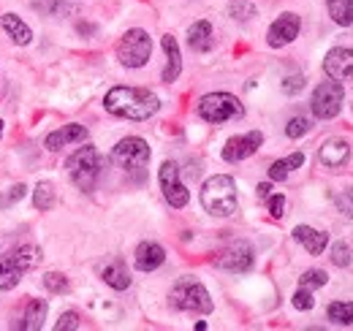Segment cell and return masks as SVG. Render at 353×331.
I'll list each match as a JSON object with an SVG mask.
<instances>
[{
  "mask_svg": "<svg viewBox=\"0 0 353 331\" xmlns=\"http://www.w3.org/2000/svg\"><path fill=\"white\" fill-rule=\"evenodd\" d=\"M103 106L109 114L114 117H123V120H133V123H141V120H150L158 109H161V98L144 87H112L103 98Z\"/></svg>",
  "mask_w": 353,
  "mask_h": 331,
  "instance_id": "1",
  "label": "cell"
},
{
  "mask_svg": "<svg viewBox=\"0 0 353 331\" xmlns=\"http://www.w3.org/2000/svg\"><path fill=\"white\" fill-rule=\"evenodd\" d=\"M201 207L215 217H228L236 212V182L225 174L210 177L201 188Z\"/></svg>",
  "mask_w": 353,
  "mask_h": 331,
  "instance_id": "2",
  "label": "cell"
},
{
  "mask_svg": "<svg viewBox=\"0 0 353 331\" xmlns=\"http://www.w3.org/2000/svg\"><path fill=\"white\" fill-rule=\"evenodd\" d=\"M245 114V106L231 95V92H210L199 101V117L212 125L228 123Z\"/></svg>",
  "mask_w": 353,
  "mask_h": 331,
  "instance_id": "3",
  "label": "cell"
},
{
  "mask_svg": "<svg viewBox=\"0 0 353 331\" xmlns=\"http://www.w3.org/2000/svg\"><path fill=\"white\" fill-rule=\"evenodd\" d=\"M65 168H68V177H71V182H74L77 188L92 190V188H95V179H98V174H101V155H98L95 147H82V150H77V152L68 158Z\"/></svg>",
  "mask_w": 353,
  "mask_h": 331,
  "instance_id": "4",
  "label": "cell"
},
{
  "mask_svg": "<svg viewBox=\"0 0 353 331\" xmlns=\"http://www.w3.org/2000/svg\"><path fill=\"white\" fill-rule=\"evenodd\" d=\"M172 304L176 310H185V312H212L210 293L193 277H182L172 288Z\"/></svg>",
  "mask_w": 353,
  "mask_h": 331,
  "instance_id": "5",
  "label": "cell"
},
{
  "mask_svg": "<svg viewBox=\"0 0 353 331\" xmlns=\"http://www.w3.org/2000/svg\"><path fill=\"white\" fill-rule=\"evenodd\" d=\"M112 161L128 174H141L144 177V166L150 163V144L139 136H128L112 150Z\"/></svg>",
  "mask_w": 353,
  "mask_h": 331,
  "instance_id": "6",
  "label": "cell"
},
{
  "mask_svg": "<svg viewBox=\"0 0 353 331\" xmlns=\"http://www.w3.org/2000/svg\"><path fill=\"white\" fill-rule=\"evenodd\" d=\"M150 54H152V41H150V36H147L144 30H139V28L128 30V33L120 39V43H117V60H120L125 68H141V66H147Z\"/></svg>",
  "mask_w": 353,
  "mask_h": 331,
  "instance_id": "7",
  "label": "cell"
},
{
  "mask_svg": "<svg viewBox=\"0 0 353 331\" xmlns=\"http://www.w3.org/2000/svg\"><path fill=\"white\" fill-rule=\"evenodd\" d=\"M343 101H345V87L332 79V82H321L315 87L310 106H312V114L318 120H332V117L340 114Z\"/></svg>",
  "mask_w": 353,
  "mask_h": 331,
  "instance_id": "8",
  "label": "cell"
},
{
  "mask_svg": "<svg viewBox=\"0 0 353 331\" xmlns=\"http://www.w3.org/2000/svg\"><path fill=\"white\" fill-rule=\"evenodd\" d=\"M158 179H161V190H163V196H166V201H169L172 207L182 209L188 204L190 193H188V188H185L182 179H179V166H176L174 161H166V163L161 166Z\"/></svg>",
  "mask_w": 353,
  "mask_h": 331,
  "instance_id": "9",
  "label": "cell"
},
{
  "mask_svg": "<svg viewBox=\"0 0 353 331\" xmlns=\"http://www.w3.org/2000/svg\"><path fill=\"white\" fill-rule=\"evenodd\" d=\"M215 266L223 272H248L253 266V248L248 242H234L215 255Z\"/></svg>",
  "mask_w": 353,
  "mask_h": 331,
  "instance_id": "10",
  "label": "cell"
},
{
  "mask_svg": "<svg viewBox=\"0 0 353 331\" xmlns=\"http://www.w3.org/2000/svg\"><path fill=\"white\" fill-rule=\"evenodd\" d=\"M261 144H264V133H261V130H250V133L234 136V139H228V144L223 147V161L239 163V161L250 158Z\"/></svg>",
  "mask_w": 353,
  "mask_h": 331,
  "instance_id": "11",
  "label": "cell"
},
{
  "mask_svg": "<svg viewBox=\"0 0 353 331\" xmlns=\"http://www.w3.org/2000/svg\"><path fill=\"white\" fill-rule=\"evenodd\" d=\"M323 71L334 82H348V79H353V46H334L323 57Z\"/></svg>",
  "mask_w": 353,
  "mask_h": 331,
  "instance_id": "12",
  "label": "cell"
},
{
  "mask_svg": "<svg viewBox=\"0 0 353 331\" xmlns=\"http://www.w3.org/2000/svg\"><path fill=\"white\" fill-rule=\"evenodd\" d=\"M299 17L296 14H283L280 19H274L272 22V28H269V33H266V39H269V46H274V49H280V46H285V43H291L296 36H299Z\"/></svg>",
  "mask_w": 353,
  "mask_h": 331,
  "instance_id": "13",
  "label": "cell"
},
{
  "mask_svg": "<svg viewBox=\"0 0 353 331\" xmlns=\"http://www.w3.org/2000/svg\"><path fill=\"white\" fill-rule=\"evenodd\" d=\"M318 161L326 168H343L351 161V147L345 139H329L323 141V147L318 150Z\"/></svg>",
  "mask_w": 353,
  "mask_h": 331,
  "instance_id": "14",
  "label": "cell"
},
{
  "mask_svg": "<svg viewBox=\"0 0 353 331\" xmlns=\"http://www.w3.org/2000/svg\"><path fill=\"white\" fill-rule=\"evenodd\" d=\"M85 139H88V128L85 125H63V128H57L54 133L46 136V150L57 152V150H63L68 144H77V141H85Z\"/></svg>",
  "mask_w": 353,
  "mask_h": 331,
  "instance_id": "15",
  "label": "cell"
},
{
  "mask_svg": "<svg viewBox=\"0 0 353 331\" xmlns=\"http://www.w3.org/2000/svg\"><path fill=\"white\" fill-rule=\"evenodd\" d=\"M166 261V250L155 242H141L136 248V269L139 272H155Z\"/></svg>",
  "mask_w": 353,
  "mask_h": 331,
  "instance_id": "16",
  "label": "cell"
},
{
  "mask_svg": "<svg viewBox=\"0 0 353 331\" xmlns=\"http://www.w3.org/2000/svg\"><path fill=\"white\" fill-rule=\"evenodd\" d=\"M294 239L302 242L310 255H321V252L326 250V245H329V234L315 231V228H310V225H296V228H294Z\"/></svg>",
  "mask_w": 353,
  "mask_h": 331,
  "instance_id": "17",
  "label": "cell"
},
{
  "mask_svg": "<svg viewBox=\"0 0 353 331\" xmlns=\"http://www.w3.org/2000/svg\"><path fill=\"white\" fill-rule=\"evenodd\" d=\"M101 277H103V283H106L109 288H114V290H125L131 285V274H128V266H125L123 261L106 263V266L101 269Z\"/></svg>",
  "mask_w": 353,
  "mask_h": 331,
  "instance_id": "18",
  "label": "cell"
},
{
  "mask_svg": "<svg viewBox=\"0 0 353 331\" xmlns=\"http://www.w3.org/2000/svg\"><path fill=\"white\" fill-rule=\"evenodd\" d=\"M22 274H25V272H22V266L14 261L11 252L0 255V290H11L17 283H19Z\"/></svg>",
  "mask_w": 353,
  "mask_h": 331,
  "instance_id": "19",
  "label": "cell"
},
{
  "mask_svg": "<svg viewBox=\"0 0 353 331\" xmlns=\"http://www.w3.org/2000/svg\"><path fill=\"white\" fill-rule=\"evenodd\" d=\"M3 30L11 36V41L19 43V46H25V43L33 41V30H30L17 14H6V17H3Z\"/></svg>",
  "mask_w": 353,
  "mask_h": 331,
  "instance_id": "20",
  "label": "cell"
},
{
  "mask_svg": "<svg viewBox=\"0 0 353 331\" xmlns=\"http://www.w3.org/2000/svg\"><path fill=\"white\" fill-rule=\"evenodd\" d=\"M188 43H190V49H196V52H207V49L212 46V25H210L207 19L190 25V30H188Z\"/></svg>",
  "mask_w": 353,
  "mask_h": 331,
  "instance_id": "21",
  "label": "cell"
},
{
  "mask_svg": "<svg viewBox=\"0 0 353 331\" xmlns=\"http://www.w3.org/2000/svg\"><path fill=\"white\" fill-rule=\"evenodd\" d=\"M163 49H166V71H163V82H174L182 71V57H179V46H176L174 36H163Z\"/></svg>",
  "mask_w": 353,
  "mask_h": 331,
  "instance_id": "22",
  "label": "cell"
},
{
  "mask_svg": "<svg viewBox=\"0 0 353 331\" xmlns=\"http://www.w3.org/2000/svg\"><path fill=\"white\" fill-rule=\"evenodd\" d=\"M46 321V301L44 299H33L25 310V321H22V329L25 331H39Z\"/></svg>",
  "mask_w": 353,
  "mask_h": 331,
  "instance_id": "23",
  "label": "cell"
},
{
  "mask_svg": "<svg viewBox=\"0 0 353 331\" xmlns=\"http://www.w3.org/2000/svg\"><path fill=\"white\" fill-rule=\"evenodd\" d=\"M302 163H305V155H302V152H294V155H288V158H283V161H274V163L269 166V179L283 182L294 168H299Z\"/></svg>",
  "mask_w": 353,
  "mask_h": 331,
  "instance_id": "24",
  "label": "cell"
},
{
  "mask_svg": "<svg viewBox=\"0 0 353 331\" xmlns=\"http://www.w3.org/2000/svg\"><path fill=\"white\" fill-rule=\"evenodd\" d=\"M11 255L22 266V272H30V269H36L41 263V250L33 248V245H22V248L11 250Z\"/></svg>",
  "mask_w": 353,
  "mask_h": 331,
  "instance_id": "25",
  "label": "cell"
},
{
  "mask_svg": "<svg viewBox=\"0 0 353 331\" xmlns=\"http://www.w3.org/2000/svg\"><path fill=\"white\" fill-rule=\"evenodd\" d=\"M326 8H329V17L337 25L348 28L353 22V0H326Z\"/></svg>",
  "mask_w": 353,
  "mask_h": 331,
  "instance_id": "26",
  "label": "cell"
},
{
  "mask_svg": "<svg viewBox=\"0 0 353 331\" xmlns=\"http://www.w3.org/2000/svg\"><path fill=\"white\" fill-rule=\"evenodd\" d=\"M329 321L334 326H353V301H334L326 310Z\"/></svg>",
  "mask_w": 353,
  "mask_h": 331,
  "instance_id": "27",
  "label": "cell"
},
{
  "mask_svg": "<svg viewBox=\"0 0 353 331\" xmlns=\"http://www.w3.org/2000/svg\"><path fill=\"white\" fill-rule=\"evenodd\" d=\"M33 207L39 212H46V209L54 207V188L49 182H39L33 188Z\"/></svg>",
  "mask_w": 353,
  "mask_h": 331,
  "instance_id": "28",
  "label": "cell"
},
{
  "mask_svg": "<svg viewBox=\"0 0 353 331\" xmlns=\"http://www.w3.org/2000/svg\"><path fill=\"white\" fill-rule=\"evenodd\" d=\"M299 283H302V288H323V285H326V283H329V274H326V272H321V269H310V272H305V274H302V280H299Z\"/></svg>",
  "mask_w": 353,
  "mask_h": 331,
  "instance_id": "29",
  "label": "cell"
},
{
  "mask_svg": "<svg viewBox=\"0 0 353 331\" xmlns=\"http://www.w3.org/2000/svg\"><path fill=\"white\" fill-rule=\"evenodd\" d=\"M228 11H231L234 19H250V17H256V6L250 0H231Z\"/></svg>",
  "mask_w": 353,
  "mask_h": 331,
  "instance_id": "30",
  "label": "cell"
},
{
  "mask_svg": "<svg viewBox=\"0 0 353 331\" xmlns=\"http://www.w3.org/2000/svg\"><path fill=\"white\" fill-rule=\"evenodd\" d=\"M44 285H46V290H52V293H68V280H65V274H60V272L44 274Z\"/></svg>",
  "mask_w": 353,
  "mask_h": 331,
  "instance_id": "31",
  "label": "cell"
},
{
  "mask_svg": "<svg viewBox=\"0 0 353 331\" xmlns=\"http://www.w3.org/2000/svg\"><path fill=\"white\" fill-rule=\"evenodd\" d=\"M332 263H334V266H348V263H351V248H348L345 242H337V245L332 248Z\"/></svg>",
  "mask_w": 353,
  "mask_h": 331,
  "instance_id": "32",
  "label": "cell"
},
{
  "mask_svg": "<svg viewBox=\"0 0 353 331\" xmlns=\"http://www.w3.org/2000/svg\"><path fill=\"white\" fill-rule=\"evenodd\" d=\"M307 130H310L307 117H294V120L288 123V128H285V136H288V139H299V136H305Z\"/></svg>",
  "mask_w": 353,
  "mask_h": 331,
  "instance_id": "33",
  "label": "cell"
},
{
  "mask_svg": "<svg viewBox=\"0 0 353 331\" xmlns=\"http://www.w3.org/2000/svg\"><path fill=\"white\" fill-rule=\"evenodd\" d=\"M294 307H296V310H302V312L312 310V307H315V299H312V293H310L307 288L296 290V293H294Z\"/></svg>",
  "mask_w": 353,
  "mask_h": 331,
  "instance_id": "34",
  "label": "cell"
},
{
  "mask_svg": "<svg viewBox=\"0 0 353 331\" xmlns=\"http://www.w3.org/2000/svg\"><path fill=\"white\" fill-rule=\"evenodd\" d=\"M54 329L57 331H77L79 329V315H77V312H63V315H60V321L54 323Z\"/></svg>",
  "mask_w": 353,
  "mask_h": 331,
  "instance_id": "35",
  "label": "cell"
},
{
  "mask_svg": "<svg viewBox=\"0 0 353 331\" xmlns=\"http://www.w3.org/2000/svg\"><path fill=\"white\" fill-rule=\"evenodd\" d=\"M266 201H269V214H272V217H283V209H285V196H280V193H277V196H269Z\"/></svg>",
  "mask_w": 353,
  "mask_h": 331,
  "instance_id": "36",
  "label": "cell"
},
{
  "mask_svg": "<svg viewBox=\"0 0 353 331\" xmlns=\"http://www.w3.org/2000/svg\"><path fill=\"white\" fill-rule=\"evenodd\" d=\"M305 87V77H288L285 84H283V92H288V95H294V92H299Z\"/></svg>",
  "mask_w": 353,
  "mask_h": 331,
  "instance_id": "37",
  "label": "cell"
},
{
  "mask_svg": "<svg viewBox=\"0 0 353 331\" xmlns=\"http://www.w3.org/2000/svg\"><path fill=\"white\" fill-rule=\"evenodd\" d=\"M25 190H28L25 185H14V188H11V193H8L6 199H3V204H17V201H19L22 196H25Z\"/></svg>",
  "mask_w": 353,
  "mask_h": 331,
  "instance_id": "38",
  "label": "cell"
},
{
  "mask_svg": "<svg viewBox=\"0 0 353 331\" xmlns=\"http://www.w3.org/2000/svg\"><path fill=\"white\" fill-rule=\"evenodd\" d=\"M340 204H343V207H348V214H353V188L345 193V199H340Z\"/></svg>",
  "mask_w": 353,
  "mask_h": 331,
  "instance_id": "39",
  "label": "cell"
},
{
  "mask_svg": "<svg viewBox=\"0 0 353 331\" xmlns=\"http://www.w3.org/2000/svg\"><path fill=\"white\" fill-rule=\"evenodd\" d=\"M272 196V185L264 182V185H259V199H269Z\"/></svg>",
  "mask_w": 353,
  "mask_h": 331,
  "instance_id": "40",
  "label": "cell"
},
{
  "mask_svg": "<svg viewBox=\"0 0 353 331\" xmlns=\"http://www.w3.org/2000/svg\"><path fill=\"white\" fill-rule=\"evenodd\" d=\"M0 133H3V120H0Z\"/></svg>",
  "mask_w": 353,
  "mask_h": 331,
  "instance_id": "41",
  "label": "cell"
}]
</instances>
